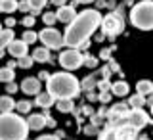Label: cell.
Segmentation results:
<instances>
[{"mask_svg":"<svg viewBox=\"0 0 153 140\" xmlns=\"http://www.w3.org/2000/svg\"><path fill=\"white\" fill-rule=\"evenodd\" d=\"M102 13L98 10H84L80 12L73 23L65 29V44L69 48H84L88 38L96 33V29L102 27Z\"/></svg>","mask_w":153,"mask_h":140,"instance_id":"cell-1","label":"cell"},{"mask_svg":"<svg viewBox=\"0 0 153 140\" xmlns=\"http://www.w3.org/2000/svg\"><path fill=\"white\" fill-rule=\"evenodd\" d=\"M46 88L56 100H73L75 96H79L82 86L73 73L59 71V73L50 75V79L46 81Z\"/></svg>","mask_w":153,"mask_h":140,"instance_id":"cell-2","label":"cell"},{"mask_svg":"<svg viewBox=\"0 0 153 140\" xmlns=\"http://www.w3.org/2000/svg\"><path fill=\"white\" fill-rule=\"evenodd\" d=\"M29 131L31 127L21 115L2 113L0 117V138L2 140H27Z\"/></svg>","mask_w":153,"mask_h":140,"instance_id":"cell-3","label":"cell"},{"mask_svg":"<svg viewBox=\"0 0 153 140\" xmlns=\"http://www.w3.org/2000/svg\"><path fill=\"white\" fill-rule=\"evenodd\" d=\"M130 21L140 31H151L153 29V0L136 4L130 10Z\"/></svg>","mask_w":153,"mask_h":140,"instance_id":"cell-4","label":"cell"},{"mask_svg":"<svg viewBox=\"0 0 153 140\" xmlns=\"http://www.w3.org/2000/svg\"><path fill=\"white\" fill-rule=\"evenodd\" d=\"M84 60H86V56L80 54L79 48H67V50H63V52L59 54V64H61V67H63V69H67V71L79 69V67L84 64Z\"/></svg>","mask_w":153,"mask_h":140,"instance_id":"cell-5","label":"cell"},{"mask_svg":"<svg viewBox=\"0 0 153 140\" xmlns=\"http://www.w3.org/2000/svg\"><path fill=\"white\" fill-rule=\"evenodd\" d=\"M38 38H40L42 44H44L46 48H50V50H59V48L65 44V37L54 27L42 29V31L38 33Z\"/></svg>","mask_w":153,"mask_h":140,"instance_id":"cell-6","label":"cell"},{"mask_svg":"<svg viewBox=\"0 0 153 140\" xmlns=\"http://www.w3.org/2000/svg\"><path fill=\"white\" fill-rule=\"evenodd\" d=\"M123 27H124V23H123V17L119 16V13H109L102 21L103 33L109 35V37H115V35H119V33H123Z\"/></svg>","mask_w":153,"mask_h":140,"instance_id":"cell-7","label":"cell"},{"mask_svg":"<svg viewBox=\"0 0 153 140\" xmlns=\"http://www.w3.org/2000/svg\"><path fill=\"white\" fill-rule=\"evenodd\" d=\"M19 88H21L25 94H35V96H38V94H40V79L27 77V79H23V83H21Z\"/></svg>","mask_w":153,"mask_h":140,"instance_id":"cell-8","label":"cell"},{"mask_svg":"<svg viewBox=\"0 0 153 140\" xmlns=\"http://www.w3.org/2000/svg\"><path fill=\"white\" fill-rule=\"evenodd\" d=\"M56 13H57V21L67 23V25H69V23H73L75 19H76V16H79V13L75 12L73 6H61V8H57Z\"/></svg>","mask_w":153,"mask_h":140,"instance_id":"cell-9","label":"cell"},{"mask_svg":"<svg viewBox=\"0 0 153 140\" xmlns=\"http://www.w3.org/2000/svg\"><path fill=\"white\" fill-rule=\"evenodd\" d=\"M27 46L29 44L23 40V38H21V40H17V38H16V40L8 46V52H10V56H13V58H17V60H19V58L27 56Z\"/></svg>","mask_w":153,"mask_h":140,"instance_id":"cell-10","label":"cell"},{"mask_svg":"<svg viewBox=\"0 0 153 140\" xmlns=\"http://www.w3.org/2000/svg\"><path fill=\"white\" fill-rule=\"evenodd\" d=\"M117 129V140H138V131L128 125L124 127H115Z\"/></svg>","mask_w":153,"mask_h":140,"instance_id":"cell-11","label":"cell"},{"mask_svg":"<svg viewBox=\"0 0 153 140\" xmlns=\"http://www.w3.org/2000/svg\"><path fill=\"white\" fill-rule=\"evenodd\" d=\"M27 123H29V127H31V131H42V129L48 125V117L46 115H31V117L27 119Z\"/></svg>","mask_w":153,"mask_h":140,"instance_id":"cell-12","label":"cell"},{"mask_svg":"<svg viewBox=\"0 0 153 140\" xmlns=\"http://www.w3.org/2000/svg\"><path fill=\"white\" fill-rule=\"evenodd\" d=\"M13 40H16L13 31H12V29H8V27H4L2 33H0V46H2V54H4V50H6V48L12 44Z\"/></svg>","mask_w":153,"mask_h":140,"instance_id":"cell-13","label":"cell"},{"mask_svg":"<svg viewBox=\"0 0 153 140\" xmlns=\"http://www.w3.org/2000/svg\"><path fill=\"white\" fill-rule=\"evenodd\" d=\"M56 102H57V100L46 90V92H40V94L36 96V102H35V104H36V106H40V108H50V106H52V104H56Z\"/></svg>","mask_w":153,"mask_h":140,"instance_id":"cell-14","label":"cell"},{"mask_svg":"<svg viewBox=\"0 0 153 140\" xmlns=\"http://www.w3.org/2000/svg\"><path fill=\"white\" fill-rule=\"evenodd\" d=\"M136 92L138 94H142V96H149L153 94V83L149 79H142V81H138V85H136Z\"/></svg>","mask_w":153,"mask_h":140,"instance_id":"cell-15","label":"cell"},{"mask_svg":"<svg viewBox=\"0 0 153 140\" xmlns=\"http://www.w3.org/2000/svg\"><path fill=\"white\" fill-rule=\"evenodd\" d=\"M13 108H17V102H13V98L10 94H6V96L0 98V112H2V113H12Z\"/></svg>","mask_w":153,"mask_h":140,"instance_id":"cell-16","label":"cell"},{"mask_svg":"<svg viewBox=\"0 0 153 140\" xmlns=\"http://www.w3.org/2000/svg\"><path fill=\"white\" fill-rule=\"evenodd\" d=\"M16 10H19L17 0H0V12L12 13V12H16Z\"/></svg>","mask_w":153,"mask_h":140,"instance_id":"cell-17","label":"cell"},{"mask_svg":"<svg viewBox=\"0 0 153 140\" xmlns=\"http://www.w3.org/2000/svg\"><path fill=\"white\" fill-rule=\"evenodd\" d=\"M50 48H46V46H42V48H36L35 52H33V58H35V61H40V64H44V61L50 60Z\"/></svg>","mask_w":153,"mask_h":140,"instance_id":"cell-18","label":"cell"},{"mask_svg":"<svg viewBox=\"0 0 153 140\" xmlns=\"http://www.w3.org/2000/svg\"><path fill=\"white\" fill-rule=\"evenodd\" d=\"M128 83H124V81H117V83H113V88H111V92L115 96H126L128 94Z\"/></svg>","mask_w":153,"mask_h":140,"instance_id":"cell-19","label":"cell"},{"mask_svg":"<svg viewBox=\"0 0 153 140\" xmlns=\"http://www.w3.org/2000/svg\"><path fill=\"white\" fill-rule=\"evenodd\" d=\"M143 104H146V96H142V94H138V92L128 100V106H130L132 109H142Z\"/></svg>","mask_w":153,"mask_h":140,"instance_id":"cell-20","label":"cell"},{"mask_svg":"<svg viewBox=\"0 0 153 140\" xmlns=\"http://www.w3.org/2000/svg\"><path fill=\"white\" fill-rule=\"evenodd\" d=\"M56 106H57V109H59L61 113H69V112H73V100H57L56 102Z\"/></svg>","mask_w":153,"mask_h":140,"instance_id":"cell-21","label":"cell"},{"mask_svg":"<svg viewBox=\"0 0 153 140\" xmlns=\"http://www.w3.org/2000/svg\"><path fill=\"white\" fill-rule=\"evenodd\" d=\"M13 77H16V73H13V69H10V67H4L2 71H0V79H2V83H13Z\"/></svg>","mask_w":153,"mask_h":140,"instance_id":"cell-22","label":"cell"},{"mask_svg":"<svg viewBox=\"0 0 153 140\" xmlns=\"http://www.w3.org/2000/svg\"><path fill=\"white\" fill-rule=\"evenodd\" d=\"M48 0H29V4H31V13L35 16V13H40V10L46 6Z\"/></svg>","mask_w":153,"mask_h":140,"instance_id":"cell-23","label":"cell"},{"mask_svg":"<svg viewBox=\"0 0 153 140\" xmlns=\"http://www.w3.org/2000/svg\"><path fill=\"white\" fill-rule=\"evenodd\" d=\"M100 140H117V129H115V127H109L107 131L100 133Z\"/></svg>","mask_w":153,"mask_h":140,"instance_id":"cell-24","label":"cell"},{"mask_svg":"<svg viewBox=\"0 0 153 140\" xmlns=\"http://www.w3.org/2000/svg\"><path fill=\"white\" fill-rule=\"evenodd\" d=\"M33 64H35V58H33V56H23V58H19V60H17V65L23 67V69H29Z\"/></svg>","mask_w":153,"mask_h":140,"instance_id":"cell-25","label":"cell"},{"mask_svg":"<svg viewBox=\"0 0 153 140\" xmlns=\"http://www.w3.org/2000/svg\"><path fill=\"white\" fill-rule=\"evenodd\" d=\"M42 21H44L48 27H52V25L57 21V13H56V12H46L44 16H42Z\"/></svg>","mask_w":153,"mask_h":140,"instance_id":"cell-26","label":"cell"},{"mask_svg":"<svg viewBox=\"0 0 153 140\" xmlns=\"http://www.w3.org/2000/svg\"><path fill=\"white\" fill-rule=\"evenodd\" d=\"M98 83V75H92V77H86V79L82 81V88L86 90H90V88H94V85Z\"/></svg>","mask_w":153,"mask_h":140,"instance_id":"cell-27","label":"cell"},{"mask_svg":"<svg viewBox=\"0 0 153 140\" xmlns=\"http://www.w3.org/2000/svg\"><path fill=\"white\" fill-rule=\"evenodd\" d=\"M31 102H29V100H21V102H17V112L19 113H29L31 112Z\"/></svg>","mask_w":153,"mask_h":140,"instance_id":"cell-28","label":"cell"},{"mask_svg":"<svg viewBox=\"0 0 153 140\" xmlns=\"http://www.w3.org/2000/svg\"><path fill=\"white\" fill-rule=\"evenodd\" d=\"M36 38H38V35H36L35 31H25V33H23V40H25L27 44H33Z\"/></svg>","mask_w":153,"mask_h":140,"instance_id":"cell-29","label":"cell"},{"mask_svg":"<svg viewBox=\"0 0 153 140\" xmlns=\"http://www.w3.org/2000/svg\"><path fill=\"white\" fill-rule=\"evenodd\" d=\"M19 12H31V4H29V0H21L19 2Z\"/></svg>","mask_w":153,"mask_h":140,"instance_id":"cell-30","label":"cell"},{"mask_svg":"<svg viewBox=\"0 0 153 140\" xmlns=\"http://www.w3.org/2000/svg\"><path fill=\"white\" fill-rule=\"evenodd\" d=\"M84 65H86V67H96V65H98V60H96V58H92V56H86Z\"/></svg>","mask_w":153,"mask_h":140,"instance_id":"cell-31","label":"cell"},{"mask_svg":"<svg viewBox=\"0 0 153 140\" xmlns=\"http://www.w3.org/2000/svg\"><path fill=\"white\" fill-rule=\"evenodd\" d=\"M23 25H25V27H33V25H35V17H33V16H25V17H23Z\"/></svg>","mask_w":153,"mask_h":140,"instance_id":"cell-32","label":"cell"},{"mask_svg":"<svg viewBox=\"0 0 153 140\" xmlns=\"http://www.w3.org/2000/svg\"><path fill=\"white\" fill-rule=\"evenodd\" d=\"M98 86H100V90H102V92H107L109 88H113V85H111V83H107V81H103V83H100Z\"/></svg>","mask_w":153,"mask_h":140,"instance_id":"cell-33","label":"cell"},{"mask_svg":"<svg viewBox=\"0 0 153 140\" xmlns=\"http://www.w3.org/2000/svg\"><path fill=\"white\" fill-rule=\"evenodd\" d=\"M36 140H59V136H56V134H42Z\"/></svg>","mask_w":153,"mask_h":140,"instance_id":"cell-34","label":"cell"},{"mask_svg":"<svg viewBox=\"0 0 153 140\" xmlns=\"http://www.w3.org/2000/svg\"><path fill=\"white\" fill-rule=\"evenodd\" d=\"M4 25H6L8 29H12L13 25H16V19H13V17H6V21H4Z\"/></svg>","mask_w":153,"mask_h":140,"instance_id":"cell-35","label":"cell"},{"mask_svg":"<svg viewBox=\"0 0 153 140\" xmlns=\"http://www.w3.org/2000/svg\"><path fill=\"white\" fill-rule=\"evenodd\" d=\"M16 90H17V86L13 85V83H10V85L6 86V92H8V94H13V92H16Z\"/></svg>","mask_w":153,"mask_h":140,"instance_id":"cell-36","label":"cell"},{"mask_svg":"<svg viewBox=\"0 0 153 140\" xmlns=\"http://www.w3.org/2000/svg\"><path fill=\"white\" fill-rule=\"evenodd\" d=\"M38 79H40V81H48V79H50V75H48L46 71H40V73H38Z\"/></svg>","mask_w":153,"mask_h":140,"instance_id":"cell-37","label":"cell"},{"mask_svg":"<svg viewBox=\"0 0 153 140\" xmlns=\"http://www.w3.org/2000/svg\"><path fill=\"white\" fill-rule=\"evenodd\" d=\"M50 2H52V4H56V6H59V8H61V6H65V2H67V0H50Z\"/></svg>","mask_w":153,"mask_h":140,"instance_id":"cell-38","label":"cell"},{"mask_svg":"<svg viewBox=\"0 0 153 140\" xmlns=\"http://www.w3.org/2000/svg\"><path fill=\"white\" fill-rule=\"evenodd\" d=\"M100 100H102V102H109V94L102 92V94H100Z\"/></svg>","mask_w":153,"mask_h":140,"instance_id":"cell-39","label":"cell"},{"mask_svg":"<svg viewBox=\"0 0 153 140\" xmlns=\"http://www.w3.org/2000/svg\"><path fill=\"white\" fill-rule=\"evenodd\" d=\"M107 56H109V50H102V58H103V60H107Z\"/></svg>","mask_w":153,"mask_h":140,"instance_id":"cell-40","label":"cell"},{"mask_svg":"<svg viewBox=\"0 0 153 140\" xmlns=\"http://www.w3.org/2000/svg\"><path fill=\"white\" fill-rule=\"evenodd\" d=\"M75 2H79V4H90V2H94V0H75Z\"/></svg>","mask_w":153,"mask_h":140,"instance_id":"cell-41","label":"cell"},{"mask_svg":"<svg viewBox=\"0 0 153 140\" xmlns=\"http://www.w3.org/2000/svg\"><path fill=\"white\" fill-rule=\"evenodd\" d=\"M147 102H149V104L153 106V94H149V96H147Z\"/></svg>","mask_w":153,"mask_h":140,"instance_id":"cell-42","label":"cell"},{"mask_svg":"<svg viewBox=\"0 0 153 140\" xmlns=\"http://www.w3.org/2000/svg\"><path fill=\"white\" fill-rule=\"evenodd\" d=\"M140 140H149V138H147V136H142V138H140Z\"/></svg>","mask_w":153,"mask_h":140,"instance_id":"cell-43","label":"cell"},{"mask_svg":"<svg viewBox=\"0 0 153 140\" xmlns=\"http://www.w3.org/2000/svg\"><path fill=\"white\" fill-rule=\"evenodd\" d=\"M151 115H153V106H151Z\"/></svg>","mask_w":153,"mask_h":140,"instance_id":"cell-44","label":"cell"},{"mask_svg":"<svg viewBox=\"0 0 153 140\" xmlns=\"http://www.w3.org/2000/svg\"><path fill=\"white\" fill-rule=\"evenodd\" d=\"M140 2H146V0H140Z\"/></svg>","mask_w":153,"mask_h":140,"instance_id":"cell-45","label":"cell"}]
</instances>
